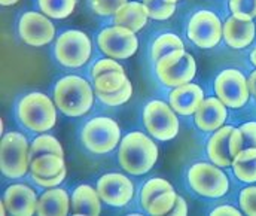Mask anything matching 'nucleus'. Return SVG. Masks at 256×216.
<instances>
[{
    "label": "nucleus",
    "mask_w": 256,
    "mask_h": 216,
    "mask_svg": "<svg viewBox=\"0 0 256 216\" xmlns=\"http://www.w3.org/2000/svg\"><path fill=\"white\" fill-rule=\"evenodd\" d=\"M94 88L86 79L67 74L60 78L54 85L52 98L57 109L70 118H79L90 112L94 104Z\"/></svg>",
    "instance_id": "nucleus-1"
},
{
    "label": "nucleus",
    "mask_w": 256,
    "mask_h": 216,
    "mask_svg": "<svg viewBox=\"0 0 256 216\" xmlns=\"http://www.w3.org/2000/svg\"><path fill=\"white\" fill-rule=\"evenodd\" d=\"M158 144L143 132H131L122 138L118 148L121 167L132 176H142L152 170L158 161Z\"/></svg>",
    "instance_id": "nucleus-2"
},
{
    "label": "nucleus",
    "mask_w": 256,
    "mask_h": 216,
    "mask_svg": "<svg viewBox=\"0 0 256 216\" xmlns=\"http://www.w3.org/2000/svg\"><path fill=\"white\" fill-rule=\"evenodd\" d=\"M16 116L24 128L42 134L56 127L57 106L54 98L44 92H28L20 98L16 104Z\"/></svg>",
    "instance_id": "nucleus-3"
},
{
    "label": "nucleus",
    "mask_w": 256,
    "mask_h": 216,
    "mask_svg": "<svg viewBox=\"0 0 256 216\" xmlns=\"http://www.w3.org/2000/svg\"><path fill=\"white\" fill-rule=\"evenodd\" d=\"M30 144L22 133L9 132L0 142V170L8 179H21L30 172Z\"/></svg>",
    "instance_id": "nucleus-4"
},
{
    "label": "nucleus",
    "mask_w": 256,
    "mask_h": 216,
    "mask_svg": "<svg viewBox=\"0 0 256 216\" xmlns=\"http://www.w3.org/2000/svg\"><path fill=\"white\" fill-rule=\"evenodd\" d=\"M80 142L86 150L96 155H104L120 146L121 128L118 122L109 116H94L84 124Z\"/></svg>",
    "instance_id": "nucleus-5"
},
{
    "label": "nucleus",
    "mask_w": 256,
    "mask_h": 216,
    "mask_svg": "<svg viewBox=\"0 0 256 216\" xmlns=\"http://www.w3.org/2000/svg\"><path fill=\"white\" fill-rule=\"evenodd\" d=\"M143 126L150 138L168 142L179 133V118L174 109L162 100H150L143 109Z\"/></svg>",
    "instance_id": "nucleus-6"
},
{
    "label": "nucleus",
    "mask_w": 256,
    "mask_h": 216,
    "mask_svg": "<svg viewBox=\"0 0 256 216\" xmlns=\"http://www.w3.org/2000/svg\"><path fill=\"white\" fill-rule=\"evenodd\" d=\"M92 54V44L86 33L80 30H66L54 45V56L58 64L68 69H78L86 64Z\"/></svg>",
    "instance_id": "nucleus-7"
},
{
    "label": "nucleus",
    "mask_w": 256,
    "mask_h": 216,
    "mask_svg": "<svg viewBox=\"0 0 256 216\" xmlns=\"http://www.w3.org/2000/svg\"><path fill=\"white\" fill-rule=\"evenodd\" d=\"M188 184L191 190L207 198L224 197L230 190V179L213 162H195L188 170Z\"/></svg>",
    "instance_id": "nucleus-8"
},
{
    "label": "nucleus",
    "mask_w": 256,
    "mask_h": 216,
    "mask_svg": "<svg viewBox=\"0 0 256 216\" xmlns=\"http://www.w3.org/2000/svg\"><path fill=\"white\" fill-rule=\"evenodd\" d=\"M155 73L161 84L168 88H176L194 80L196 73V63L185 50H176L161 57L155 63Z\"/></svg>",
    "instance_id": "nucleus-9"
},
{
    "label": "nucleus",
    "mask_w": 256,
    "mask_h": 216,
    "mask_svg": "<svg viewBox=\"0 0 256 216\" xmlns=\"http://www.w3.org/2000/svg\"><path fill=\"white\" fill-rule=\"evenodd\" d=\"M186 34L198 48L212 50L224 39V24L214 12L201 9L191 16Z\"/></svg>",
    "instance_id": "nucleus-10"
},
{
    "label": "nucleus",
    "mask_w": 256,
    "mask_h": 216,
    "mask_svg": "<svg viewBox=\"0 0 256 216\" xmlns=\"http://www.w3.org/2000/svg\"><path fill=\"white\" fill-rule=\"evenodd\" d=\"M178 198L173 185L162 178L149 179L140 191V206L152 216L168 215Z\"/></svg>",
    "instance_id": "nucleus-11"
},
{
    "label": "nucleus",
    "mask_w": 256,
    "mask_h": 216,
    "mask_svg": "<svg viewBox=\"0 0 256 216\" xmlns=\"http://www.w3.org/2000/svg\"><path fill=\"white\" fill-rule=\"evenodd\" d=\"M243 149V136L240 128L222 126L216 130L207 144V155L210 161L219 167H231L237 154Z\"/></svg>",
    "instance_id": "nucleus-12"
},
{
    "label": "nucleus",
    "mask_w": 256,
    "mask_h": 216,
    "mask_svg": "<svg viewBox=\"0 0 256 216\" xmlns=\"http://www.w3.org/2000/svg\"><path fill=\"white\" fill-rule=\"evenodd\" d=\"M97 45L103 54L115 60H127L137 52L138 39L136 32L122 26L103 28L97 36Z\"/></svg>",
    "instance_id": "nucleus-13"
},
{
    "label": "nucleus",
    "mask_w": 256,
    "mask_h": 216,
    "mask_svg": "<svg viewBox=\"0 0 256 216\" xmlns=\"http://www.w3.org/2000/svg\"><path fill=\"white\" fill-rule=\"evenodd\" d=\"M214 92L226 108L240 109L250 96L248 78L237 69H225L214 79Z\"/></svg>",
    "instance_id": "nucleus-14"
},
{
    "label": "nucleus",
    "mask_w": 256,
    "mask_h": 216,
    "mask_svg": "<svg viewBox=\"0 0 256 216\" xmlns=\"http://www.w3.org/2000/svg\"><path fill=\"white\" fill-rule=\"evenodd\" d=\"M18 34L28 46L40 48L51 44L56 38V27L50 16L42 12H24L18 21Z\"/></svg>",
    "instance_id": "nucleus-15"
},
{
    "label": "nucleus",
    "mask_w": 256,
    "mask_h": 216,
    "mask_svg": "<svg viewBox=\"0 0 256 216\" xmlns=\"http://www.w3.org/2000/svg\"><path fill=\"white\" fill-rule=\"evenodd\" d=\"M97 192L110 208H124L134 197V185L122 173H106L97 180Z\"/></svg>",
    "instance_id": "nucleus-16"
},
{
    "label": "nucleus",
    "mask_w": 256,
    "mask_h": 216,
    "mask_svg": "<svg viewBox=\"0 0 256 216\" xmlns=\"http://www.w3.org/2000/svg\"><path fill=\"white\" fill-rule=\"evenodd\" d=\"M38 194L26 184L9 185L3 196V203L6 204L8 214L15 216L36 215L38 210Z\"/></svg>",
    "instance_id": "nucleus-17"
},
{
    "label": "nucleus",
    "mask_w": 256,
    "mask_h": 216,
    "mask_svg": "<svg viewBox=\"0 0 256 216\" xmlns=\"http://www.w3.org/2000/svg\"><path fill=\"white\" fill-rule=\"evenodd\" d=\"M226 116V106L218 97H207L194 114V121L201 132L214 133L224 126Z\"/></svg>",
    "instance_id": "nucleus-18"
},
{
    "label": "nucleus",
    "mask_w": 256,
    "mask_h": 216,
    "mask_svg": "<svg viewBox=\"0 0 256 216\" xmlns=\"http://www.w3.org/2000/svg\"><path fill=\"white\" fill-rule=\"evenodd\" d=\"M204 100L202 88L196 84H185L180 86L173 88L168 94V104L174 109L178 115L190 116L196 112L200 104Z\"/></svg>",
    "instance_id": "nucleus-19"
},
{
    "label": "nucleus",
    "mask_w": 256,
    "mask_h": 216,
    "mask_svg": "<svg viewBox=\"0 0 256 216\" xmlns=\"http://www.w3.org/2000/svg\"><path fill=\"white\" fill-rule=\"evenodd\" d=\"M256 34L254 20H243L238 16H230L224 22V39L232 50H243L249 46Z\"/></svg>",
    "instance_id": "nucleus-20"
},
{
    "label": "nucleus",
    "mask_w": 256,
    "mask_h": 216,
    "mask_svg": "<svg viewBox=\"0 0 256 216\" xmlns=\"http://www.w3.org/2000/svg\"><path fill=\"white\" fill-rule=\"evenodd\" d=\"M72 210L70 197L67 191L60 186L48 188L38 202V210L36 215L40 216H66Z\"/></svg>",
    "instance_id": "nucleus-21"
},
{
    "label": "nucleus",
    "mask_w": 256,
    "mask_h": 216,
    "mask_svg": "<svg viewBox=\"0 0 256 216\" xmlns=\"http://www.w3.org/2000/svg\"><path fill=\"white\" fill-rule=\"evenodd\" d=\"M102 198L97 192V188L91 185H79L70 197L73 215L97 216L102 214Z\"/></svg>",
    "instance_id": "nucleus-22"
},
{
    "label": "nucleus",
    "mask_w": 256,
    "mask_h": 216,
    "mask_svg": "<svg viewBox=\"0 0 256 216\" xmlns=\"http://www.w3.org/2000/svg\"><path fill=\"white\" fill-rule=\"evenodd\" d=\"M149 20V14L143 2H127L115 15L114 24L127 27L132 32H140L146 27Z\"/></svg>",
    "instance_id": "nucleus-23"
},
{
    "label": "nucleus",
    "mask_w": 256,
    "mask_h": 216,
    "mask_svg": "<svg viewBox=\"0 0 256 216\" xmlns=\"http://www.w3.org/2000/svg\"><path fill=\"white\" fill-rule=\"evenodd\" d=\"M231 167L238 180L244 184L256 182V148H243L234 158Z\"/></svg>",
    "instance_id": "nucleus-24"
},
{
    "label": "nucleus",
    "mask_w": 256,
    "mask_h": 216,
    "mask_svg": "<svg viewBox=\"0 0 256 216\" xmlns=\"http://www.w3.org/2000/svg\"><path fill=\"white\" fill-rule=\"evenodd\" d=\"M67 170L63 155L58 154H44L32 160L30 164V174L40 176V178H51L57 176L62 172Z\"/></svg>",
    "instance_id": "nucleus-25"
},
{
    "label": "nucleus",
    "mask_w": 256,
    "mask_h": 216,
    "mask_svg": "<svg viewBox=\"0 0 256 216\" xmlns=\"http://www.w3.org/2000/svg\"><path fill=\"white\" fill-rule=\"evenodd\" d=\"M130 80L127 78L126 70H115V72L103 73L92 79V88L96 92L102 94H110L116 92L121 88H124Z\"/></svg>",
    "instance_id": "nucleus-26"
},
{
    "label": "nucleus",
    "mask_w": 256,
    "mask_h": 216,
    "mask_svg": "<svg viewBox=\"0 0 256 216\" xmlns=\"http://www.w3.org/2000/svg\"><path fill=\"white\" fill-rule=\"evenodd\" d=\"M176 50H185V45H184V40L180 39V36H178L174 33H162L154 40V44L150 46V57L156 63L161 57H164Z\"/></svg>",
    "instance_id": "nucleus-27"
},
{
    "label": "nucleus",
    "mask_w": 256,
    "mask_h": 216,
    "mask_svg": "<svg viewBox=\"0 0 256 216\" xmlns=\"http://www.w3.org/2000/svg\"><path fill=\"white\" fill-rule=\"evenodd\" d=\"M39 10L52 20H63L74 12L76 0H38Z\"/></svg>",
    "instance_id": "nucleus-28"
},
{
    "label": "nucleus",
    "mask_w": 256,
    "mask_h": 216,
    "mask_svg": "<svg viewBox=\"0 0 256 216\" xmlns=\"http://www.w3.org/2000/svg\"><path fill=\"white\" fill-rule=\"evenodd\" d=\"M44 154H58V155L64 156L63 144H60L58 139H56L54 136L42 133L30 144V155L33 160V158L44 155Z\"/></svg>",
    "instance_id": "nucleus-29"
},
{
    "label": "nucleus",
    "mask_w": 256,
    "mask_h": 216,
    "mask_svg": "<svg viewBox=\"0 0 256 216\" xmlns=\"http://www.w3.org/2000/svg\"><path fill=\"white\" fill-rule=\"evenodd\" d=\"M142 2L148 9L149 18L156 20V21L168 20L170 16H173L176 10V4L167 3L164 0H142Z\"/></svg>",
    "instance_id": "nucleus-30"
},
{
    "label": "nucleus",
    "mask_w": 256,
    "mask_h": 216,
    "mask_svg": "<svg viewBox=\"0 0 256 216\" xmlns=\"http://www.w3.org/2000/svg\"><path fill=\"white\" fill-rule=\"evenodd\" d=\"M96 96L98 97V100L110 108H118L122 106L124 103H127L128 100L132 96V84L128 80L127 85L124 88H121L116 92H110V94H102V92H96Z\"/></svg>",
    "instance_id": "nucleus-31"
},
{
    "label": "nucleus",
    "mask_w": 256,
    "mask_h": 216,
    "mask_svg": "<svg viewBox=\"0 0 256 216\" xmlns=\"http://www.w3.org/2000/svg\"><path fill=\"white\" fill-rule=\"evenodd\" d=\"M128 0H90L94 14L100 16H114Z\"/></svg>",
    "instance_id": "nucleus-32"
},
{
    "label": "nucleus",
    "mask_w": 256,
    "mask_h": 216,
    "mask_svg": "<svg viewBox=\"0 0 256 216\" xmlns=\"http://www.w3.org/2000/svg\"><path fill=\"white\" fill-rule=\"evenodd\" d=\"M230 10L243 20L256 18V0H230Z\"/></svg>",
    "instance_id": "nucleus-33"
},
{
    "label": "nucleus",
    "mask_w": 256,
    "mask_h": 216,
    "mask_svg": "<svg viewBox=\"0 0 256 216\" xmlns=\"http://www.w3.org/2000/svg\"><path fill=\"white\" fill-rule=\"evenodd\" d=\"M240 208L244 215L256 216V186H248L242 190Z\"/></svg>",
    "instance_id": "nucleus-34"
},
{
    "label": "nucleus",
    "mask_w": 256,
    "mask_h": 216,
    "mask_svg": "<svg viewBox=\"0 0 256 216\" xmlns=\"http://www.w3.org/2000/svg\"><path fill=\"white\" fill-rule=\"evenodd\" d=\"M115 70H124L122 64L115 58L106 57V58H102V60L94 63V66L91 68V76L94 79V78H97V76H100L103 73L115 72Z\"/></svg>",
    "instance_id": "nucleus-35"
},
{
    "label": "nucleus",
    "mask_w": 256,
    "mask_h": 216,
    "mask_svg": "<svg viewBox=\"0 0 256 216\" xmlns=\"http://www.w3.org/2000/svg\"><path fill=\"white\" fill-rule=\"evenodd\" d=\"M66 174H67V170H64L60 174H57V176H51V178H40V176H34V174H32V179H33V182L38 185V186H40V188H54V186H60L62 184H63V180L66 179Z\"/></svg>",
    "instance_id": "nucleus-36"
},
{
    "label": "nucleus",
    "mask_w": 256,
    "mask_h": 216,
    "mask_svg": "<svg viewBox=\"0 0 256 216\" xmlns=\"http://www.w3.org/2000/svg\"><path fill=\"white\" fill-rule=\"evenodd\" d=\"M240 132L243 136V148H256V121L243 124Z\"/></svg>",
    "instance_id": "nucleus-37"
},
{
    "label": "nucleus",
    "mask_w": 256,
    "mask_h": 216,
    "mask_svg": "<svg viewBox=\"0 0 256 216\" xmlns=\"http://www.w3.org/2000/svg\"><path fill=\"white\" fill-rule=\"evenodd\" d=\"M170 215L173 216H185L188 215V204L185 202V198L182 196L178 194V198H176V203L173 206V209L170 210Z\"/></svg>",
    "instance_id": "nucleus-38"
},
{
    "label": "nucleus",
    "mask_w": 256,
    "mask_h": 216,
    "mask_svg": "<svg viewBox=\"0 0 256 216\" xmlns=\"http://www.w3.org/2000/svg\"><path fill=\"white\" fill-rule=\"evenodd\" d=\"M210 215L212 216H226V215L240 216L242 215V212H240L238 209L232 208V206H219V208L213 209V210L210 212Z\"/></svg>",
    "instance_id": "nucleus-39"
},
{
    "label": "nucleus",
    "mask_w": 256,
    "mask_h": 216,
    "mask_svg": "<svg viewBox=\"0 0 256 216\" xmlns=\"http://www.w3.org/2000/svg\"><path fill=\"white\" fill-rule=\"evenodd\" d=\"M248 85H249V91H250V96H256V70L249 74L248 78Z\"/></svg>",
    "instance_id": "nucleus-40"
},
{
    "label": "nucleus",
    "mask_w": 256,
    "mask_h": 216,
    "mask_svg": "<svg viewBox=\"0 0 256 216\" xmlns=\"http://www.w3.org/2000/svg\"><path fill=\"white\" fill-rule=\"evenodd\" d=\"M20 0H0V4L2 6H12V4H16Z\"/></svg>",
    "instance_id": "nucleus-41"
},
{
    "label": "nucleus",
    "mask_w": 256,
    "mask_h": 216,
    "mask_svg": "<svg viewBox=\"0 0 256 216\" xmlns=\"http://www.w3.org/2000/svg\"><path fill=\"white\" fill-rule=\"evenodd\" d=\"M6 214H8V209H6V204H4L3 200H2V204H0V215L6 216Z\"/></svg>",
    "instance_id": "nucleus-42"
},
{
    "label": "nucleus",
    "mask_w": 256,
    "mask_h": 216,
    "mask_svg": "<svg viewBox=\"0 0 256 216\" xmlns=\"http://www.w3.org/2000/svg\"><path fill=\"white\" fill-rule=\"evenodd\" d=\"M250 62H252V64H255L256 66V48H254V51H252V54H250Z\"/></svg>",
    "instance_id": "nucleus-43"
},
{
    "label": "nucleus",
    "mask_w": 256,
    "mask_h": 216,
    "mask_svg": "<svg viewBox=\"0 0 256 216\" xmlns=\"http://www.w3.org/2000/svg\"><path fill=\"white\" fill-rule=\"evenodd\" d=\"M164 2H167V3H172V4H176L179 0H164Z\"/></svg>",
    "instance_id": "nucleus-44"
},
{
    "label": "nucleus",
    "mask_w": 256,
    "mask_h": 216,
    "mask_svg": "<svg viewBox=\"0 0 256 216\" xmlns=\"http://www.w3.org/2000/svg\"><path fill=\"white\" fill-rule=\"evenodd\" d=\"M255 97H256V96H255Z\"/></svg>",
    "instance_id": "nucleus-45"
}]
</instances>
